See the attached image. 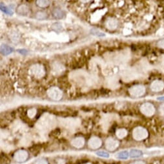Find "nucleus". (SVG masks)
Masks as SVG:
<instances>
[{
    "label": "nucleus",
    "instance_id": "1",
    "mask_svg": "<svg viewBox=\"0 0 164 164\" xmlns=\"http://www.w3.org/2000/svg\"><path fill=\"white\" fill-rule=\"evenodd\" d=\"M30 73L34 77L38 78H43L46 73L45 67L39 63L34 64L31 67Z\"/></svg>",
    "mask_w": 164,
    "mask_h": 164
},
{
    "label": "nucleus",
    "instance_id": "2",
    "mask_svg": "<svg viewBox=\"0 0 164 164\" xmlns=\"http://www.w3.org/2000/svg\"><path fill=\"white\" fill-rule=\"evenodd\" d=\"M47 95L52 100L60 101L63 97V92L59 88L52 87L47 91Z\"/></svg>",
    "mask_w": 164,
    "mask_h": 164
},
{
    "label": "nucleus",
    "instance_id": "3",
    "mask_svg": "<svg viewBox=\"0 0 164 164\" xmlns=\"http://www.w3.org/2000/svg\"><path fill=\"white\" fill-rule=\"evenodd\" d=\"M132 136L134 139L138 141H141L148 136V132L145 129L142 127H138L134 129L132 132Z\"/></svg>",
    "mask_w": 164,
    "mask_h": 164
},
{
    "label": "nucleus",
    "instance_id": "4",
    "mask_svg": "<svg viewBox=\"0 0 164 164\" xmlns=\"http://www.w3.org/2000/svg\"><path fill=\"white\" fill-rule=\"evenodd\" d=\"M129 92L132 97L139 98L144 95L145 93V88L141 85H136L131 87L129 90Z\"/></svg>",
    "mask_w": 164,
    "mask_h": 164
},
{
    "label": "nucleus",
    "instance_id": "5",
    "mask_svg": "<svg viewBox=\"0 0 164 164\" xmlns=\"http://www.w3.org/2000/svg\"><path fill=\"white\" fill-rule=\"evenodd\" d=\"M28 153L26 150L20 149L15 152L14 155V160L17 163H23L28 158Z\"/></svg>",
    "mask_w": 164,
    "mask_h": 164
},
{
    "label": "nucleus",
    "instance_id": "6",
    "mask_svg": "<svg viewBox=\"0 0 164 164\" xmlns=\"http://www.w3.org/2000/svg\"><path fill=\"white\" fill-rule=\"evenodd\" d=\"M141 112L145 116H151L155 113V108L154 105L151 103H145L140 107Z\"/></svg>",
    "mask_w": 164,
    "mask_h": 164
},
{
    "label": "nucleus",
    "instance_id": "7",
    "mask_svg": "<svg viewBox=\"0 0 164 164\" xmlns=\"http://www.w3.org/2000/svg\"><path fill=\"white\" fill-rule=\"evenodd\" d=\"M88 145L92 149H98L101 147L102 140L98 137H92L88 142Z\"/></svg>",
    "mask_w": 164,
    "mask_h": 164
},
{
    "label": "nucleus",
    "instance_id": "8",
    "mask_svg": "<svg viewBox=\"0 0 164 164\" xmlns=\"http://www.w3.org/2000/svg\"><path fill=\"white\" fill-rule=\"evenodd\" d=\"M105 145H106V148L110 151H113L116 150L119 146V142L118 140H116L113 138H109L107 140L106 142H105Z\"/></svg>",
    "mask_w": 164,
    "mask_h": 164
},
{
    "label": "nucleus",
    "instance_id": "9",
    "mask_svg": "<svg viewBox=\"0 0 164 164\" xmlns=\"http://www.w3.org/2000/svg\"><path fill=\"white\" fill-rule=\"evenodd\" d=\"M151 89L153 92H160L164 89V83L161 80H155L151 84Z\"/></svg>",
    "mask_w": 164,
    "mask_h": 164
},
{
    "label": "nucleus",
    "instance_id": "10",
    "mask_svg": "<svg viewBox=\"0 0 164 164\" xmlns=\"http://www.w3.org/2000/svg\"><path fill=\"white\" fill-rule=\"evenodd\" d=\"M85 139L83 137H76L74 138L72 142H71V145L73 146L76 149H81L85 145Z\"/></svg>",
    "mask_w": 164,
    "mask_h": 164
},
{
    "label": "nucleus",
    "instance_id": "11",
    "mask_svg": "<svg viewBox=\"0 0 164 164\" xmlns=\"http://www.w3.org/2000/svg\"><path fill=\"white\" fill-rule=\"evenodd\" d=\"M30 9L26 5H20L16 9V13L20 16H27L29 14Z\"/></svg>",
    "mask_w": 164,
    "mask_h": 164
},
{
    "label": "nucleus",
    "instance_id": "12",
    "mask_svg": "<svg viewBox=\"0 0 164 164\" xmlns=\"http://www.w3.org/2000/svg\"><path fill=\"white\" fill-rule=\"evenodd\" d=\"M13 50V48L8 45L3 44L0 46V52L4 56H7L11 54Z\"/></svg>",
    "mask_w": 164,
    "mask_h": 164
},
{
    "label": "nucleus",
    "instance_id": "13",
    "mask_svg": "<svg viewBox=\"0 0 164 164\" xmlns=\"http://www.w3.org/2000/svg\"><path fill=\"white\" fill-rule=\"evenodd\" d=\"M118 25V21L114 18H109L106 21V27L110 31L114 30Z\"/></svg>",
    "mask_w": 164,
    "mask_h": 164
},
{
    "label": "nucleus",
    "instance_id": "14",
    "mask_svg": "<svg viewBox=\"0 0 164 164\" xmlns=\"http://www.w3.org/2000/svg\"><path fill=\"white\" fill-rule=\"evenodd\" d=\"M52 15L55 19L61 20L63 19L64 16H65V13H64V12L62 9L56 8L52 10Z\"/></svg>",
    "mask_w": 164,
    "mask_h": 164
},
{
    "label": "nucleus",
    "instance_id": "15",
    "mask_svg": "<svg viewBox=\"0 0 164 164\" xmlns=\"http://www.w3.org/2000/svg\"><path fill=\"white\" fill-rule=\"evenodd\" d=\"M143 155V152L139 149H131L129 152V156L132 158H136Z\"/></svg>",
    "mask_w": 164,
    "mask_h": 164
},
{
    "label": "nucleus",
    "instance_id": "16",
    "mask_svg": "<svg viewBox=\"0 0 164 164\" xmlns=\"http://www.w3.org/2000/svg\"><path fill=\"white\" fill-rule=\"evenodd\" d=\"M129 156V153L127 151H121L116 155V157L118 159L126 160Z\"/></svg>",
    "mask_w": 164,
    "mask_h": 164
},
{
    "label": "nucleus",
    "instance_id": "17",
    "mask_svg": "<svg viewBox=\"0 0 164 164\" xmlns=\"http://www.w3.org/2000/svg\"><path fill=\"white\" fill-rule=\"evenodd\" d=\"M36 5L40 8H45L49 6L50 0H36Z\"/></svg>",
    "mask_w": 164,
    "mask_h": 164
},
{
    "label": "nucleus",
    "instance_id": "18",
    "mask_svg": "<svg viewBox=\"0 0 164 164\" xmlns=\"http://www.w3.org/2000/svg\"><path fill=\"white\" fill-rule=\"evenodd\" d=\"M10 39L12 40V42L13 43H17L20 39V36L18 34V32H17L16 31L11 32L9 36Z\"/></svg>",
    "mask_w": 164,
    "mask_h": 164
},
{
    "label": "nucleus",
    "instance_id": "19",
    "mask_svg": "<svg viewBox=\"0 0 164 164\" xmlns=\"http://www.w3.org/2000/svg\"><path fill=\"white\" fill-rule=\"evenodd\" d=\"M0 10H2L4 13L9 14V15L13 14V10L2 3H0Z\"/></svg>",
    "mask_w": 164,
    "mask_h": 164
},
{
    "label": "nucleus",
    "instance_id": "20",
    "mask_svg": "<svg viewBox=\"0 0 164 164\" xmlns=\"http://www.w3.org/2000/svg\"><path fill=\"white\" fill-rule=\"evenodd\" d=\"M116 134L117 137L120 139H122L127 136V131L126 129H118L116 131Z\"/></svg>",
    "mask_w": 164,
    "mask_h": 164
},
{
    "label": "nucleus",
    "instance_id": "21",
    "mask_svg": "<svg viewBox=\"0 0 164 164\" xmlns=\"http://www.w3.org/2000/svg\"><path fill=\"white\" fill-rule=\"evenodd\" d=\"M47 17V14L43 11H39L36 14V18L39 20H44Z\"/></svg>",
    "mask_w": 164,
    "mask_h": 164
},
{
    "label": "nucleus",
    "instance_id": "22",
    "mask_svg": "<svg viewBox=\"0 0 164 164\" xmlns=\"http://www.w3.org/2000/svg\"><path fill=\"white\" fill-rule=\"evenodd\" d=\"M91 33L94 35V36H97V37H104L105 36V34L103 33V32L100 31L98 29L96 28H92L91 31Z\"/></svg>",
    "mask_w": 164,
    "mask_h": 164
},
{
    "label": "nucleus",
    "instance_id": "23",
    "mask_svg": "<svg viewBox=\"0 0 164 164\" xmlns=\"http://www.w3.org/2000/svg\"><path fill=\"white\" fill-rule=\"evenodd\" d=\"M51 28H52V30H54V31H57V32H60V31H61L62 30V28H63L62 23H58V22H57V23H54V24L52 25Z\"/></svg>",
    "mask_w": 164,
    "mask_h": 164
},
{
    "label": "nucleus",
    "instance_id": "24",
    "mask_svg": "<svg viewBox=\"0 0 164 164\" xmlns=\"http://www.w3.org/2000/svg\"><path fill=\"white\" fill-rule=\"evenodd\" d=\"M96 155L99 157L105 158H109V154L104 151H99L96 152Z\"/></svg>",
    "mask_w": 164,
    "mask_h": 164
},
{
    "label": "nucleus",
    "instance_id": "25",
    "mask_svg": "<svg viewBox=\"0 0 164 164\" xmlns=\"http://www.w3.org/2000/svg\"><path fill=\"white\" fill-rule=\"evenodd\" d=\"M27 114H28V116L29 118H34V117L36 116V109H29L28 110V112H27Z\"/></svg>",
    "mask_w": 164,
    "mask_h": 164
},
{
    "label": "nucleus",
    "instance_id": "26",
    "mask_svg": "<svg viewBox=\"0 0 164 164\" xmlns=\"http://www.w3.org/2000/svg\"><path fill=\"white\" fill-rule=\"evenodd\" d=\"M156 45L158 47L164 49V38L158 41L157 43H156Z\"/></svg>",
    "mask_w": 164,
    "mask_h": 164
},
{
    "label": "nucleus",
    "instance_id": "27",
    "mask_svg": "<svg viewBox=\"0 0 164 164\" xmlns=\"http://www.w3.org/2000/svg\"><path fill=\"white\" fill-rule=\"evenodd\" d=\"M34 164H49V163L45 159H39L35 162Z\"/></svg>",
    "mask_w": 164,
    "mask_h": 164
},
{
    "label": "nucleus",
    "instance_id": "28",
    "mask_svg": "<svg viewBox=\"0 0 164 164\" xmlns=\"http://www.w3.org/2000/svg\"><path fill=\"white\" fill-rule=\"evenodd\" d=\"M160 113L162 115L164 116V104L162 105L161 107H160Z\"/></svg>",
    "mask_w": 164,
    "mask_h": 164
},
{
    "label": "nucleus",
    "instance_id": "29",
    "mask_svg": "<svg viewBox=\"0 0 164 164\" xmlns=\"http://www.w3.org/2000/svg\"><path fill=\"white\" fill-rule=\"evenodd\" d=\"M131 164H145V163L144 162H142V161H136V162H132Z\"/></svg>",
    "mask_w": 164,
    "mask_h": 164
},
{
    "label": "nucleus",
    "instance_id": "30",
    "mask_svg": "<svg viewBox=\"0 0 164 164\" xmlns=\"http://www.w3.org/2000/svg\"><path fill=\"white\" fill-rule=\"evenodd\" d=\"M157 99H158V100L160 101H164V96H160L157 98Z\"/></svg>",
    "mask_w": 164,
    "mask_h": 164
},
{
    "label": "nucleus",
    "instance_id": "31",
    "mask_svg": "<svg viewBox=\"0 0 164 164\" xmlns=\"http://www.w3.org/2000/svg\"><path fill=\"white\" fill-rule=\"evenodd\" d=\"M80 1L83 3H88V2H89L91 0H80Z\"/></svg>",
    "mask_w": 164,
    "mask_h": 164
}]
</instances>
